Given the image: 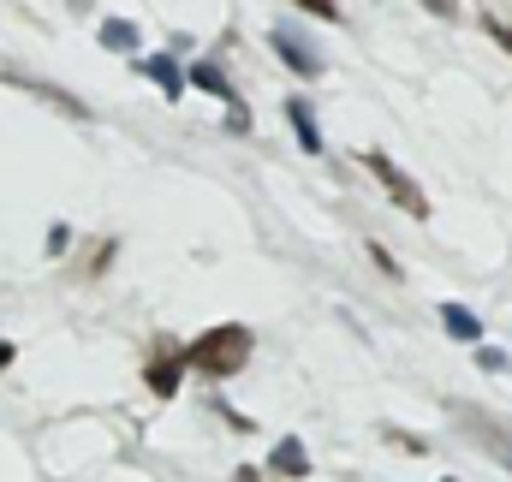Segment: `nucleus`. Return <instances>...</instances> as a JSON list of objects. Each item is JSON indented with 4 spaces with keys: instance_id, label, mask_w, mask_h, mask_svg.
Instances as JSON below:
<instances>
[{
    "instance_id": "nucleus-13",
    "label": "nucleus",
    "mask_w": 512,
    "mask_h": 482,
    "mask_svg": "<svg viewBox=\"0 0 512 482\" xmlns=\"http://www.w3.org/2000/svg\"><path fill=\"white\" fill-rule=\"evenodd\" d=\"M483 30L495 36V48H501V54H512V24H501V18L489 12V18H483Z\"/></svg>"
},
{
    "instance_id": "nucleus-18",
    "label": "nucleus",
    "mask_w": 512,
    "mask_h": 482,
    "mask_svg": "<svg viewBox=\"0 0 512 482\" xmlns=\"http://www.w3.org/2000/svg\"><path fill=\"white\" fill-rule=\"evenodd\" d=\"M447 482H453V477H447Z\"/></svg>"
},
{
    "instance_id": "nucleus-17",
    "label": "nucleus",
    "mask_w": 512,
    "mask_h": 482,
    "mask_svg": "<svg viewBox=\"0 0 512 482\" xmlns=\"http://www.w3.org/2000/svg\"><path fill=\"white\" fill-rule=\"evenodd\" d=\"M12 358H18V346H12V340H0V369H6Z\"/></svg>"
},
{
    "instance_id": "nucleus-3",
    "label": "nucleus",
    "mask_w": 512,
    "mask_h": 482,
    "mask_svg": "<svg viewBox=\"0 0 512 482\" xmlns=\"http://www.w3.org/2000/svg\"><path fill=\"white\" fill-rule=\"evenodd\" d=\"M185 84H191V90H203V96H215V102H227V125H233V131H245V125H251L245 96L233 90V78H227V66H221V60H197V66L185 72Z\"/></svg>"
},
{
    "instance_id": "nucleus-12",
    "label": "nucleus",
    "mask_w": 512,
    "mask_h": 482,
    "mask_svg": "<svg viewBox=\"0 0 512 482\" xmlns=\"http://www.w3.org/2000/svg\"><path fill=\"white\" fill-rule=\"evenodd\" d=\"M477 369H483V375H507L512 363H507V352H495V346H477Z\"/></svg>"
},
{
    "instance_id": "nucleus-8",
    "label": "nucleus",
    "mask_w": 512,
    "mask_h": 482,
    "mask_svg": "<svg viewBox=\"0 0 512 482\" xmlns=\"http://www.w3.org/2000/svg\"><path fill=\"white\" fill-rule=\"evenodd\" d=\"M143 72H149V84H155L167 102H179V96H185V72H179V60H173V54H143Z\"/></svg>"
},
{
    "instance_id": "nucleus-16",
    "label": "nucleus",
    "mask_w": 512,
    "mask_h": 482,
    "mask_svg": "<svg viewBox=\"0 0 512 482\" xmlns=\"http://www.w3.org/2000/svg\"><path fill=\"white\" fill-rule=\"evenodd\" d=\"M233 482H262V471H256V465H239V471H233Z\"/></svg>"
},
{
    "instance_id": "nucleus-9",
    "label": "nucleus",
    "mask_w": 512,
    "mask_h": 482,
    "mask_svg": "<svg viewBox=\"0 0 512 482\" xmlns=\"http://www.w3.org/2000/svg\"><path fill=\"white\" fill-rule=\"evenodd\" d=\"M441 328H447L453 340H465V346H477V340H483V316H477V310H465V304H441Z\"/></svg>"
},
{
    "instance_id": "nucleus-2",
    "label": "nucleus",
    "mask_w": 512,
    "mask_h": 482,
    "mask_svg": "<svg viewBox=\"0 0 512 482\" xmlns=\"http://www.w3.org/2000/svg\"><path fill=\"white\" fill-rule=\"evenodd\" d=\"M358 161L376 173V185L387 191V203H393V209H405L411 221H429V197H423V185H417L393 155H382V149H358Z\"/></svg>"
},
{
    "instance_id": "nucleus-6",
    "label": "nucleus",
    "mask_w": 512,
    "mask_h": 482,
    "mask_svg": "<svg viewBox=\"0 0 512 482\" xmlns=\"http://www.w3.org/2000/svg\"><path fill=\"white\" fill-rule=\"evenodd\" d=\"M268 477H286V482H310V453L298 435H280L274 453H268Z\"/></svg>"
},
{
    "instance_id": "nucleus-15",
    "label": "nucleus",
    "mask_w": 512,
    "mask_h": 482,
    "mask_svg": "<svg viewBox=\"0 0 512 482\" xmlns=\"http://www.w3.org/2000/svg\"><path fill=\"white\" fill-rule=\"evenodd\" d=\"M423 12H435V18H459V0H417Z\"/></svg>"
},
{
    "instance_id": "nucleus-4",
    "label": "nucleus",
    "mask_w": 512,
    "mask_h": 482,
    "mask_svg": "<svg viewBox=\"0 0 512 482\" xmlns=\"http://www.w3.org/2000/svg\"><path fill=\"white\" fill-rule=\"evenodd\" d=\"M179 381H185V358H179V346H155L149 352V363H143V387L155 393V399H173L179 393Z\"/></svg>"
},
{
    "instance_id": "nucleus-7",
    "label": "nucleus",
    "mask_w": 512,
    "mask_h": 482,
    "mask_svg": "<svg viewBox=\"0 0 512 482\" xmlns=\"http://www.w3.org/2000/svg\"><path fill=\"white\" fill-rule=\"evenodd\" d=\"M280 108H286V125H292V137H298V149H310V155H322V125H316V114H310V96H286Z\"/></svg>"
},
{
    "instance_id": "nucleus-10",
    "label": "nucleus",
    "mask_w": 512,
    "mask_h": 482,
    "mask_svg": "<svg viewBox=\"0 0 512 482\" xmlns=\"http://www.w3.org/2000/svg\"><path fill=\"white\" fill-rule=\"evenodd\" d=\"M137 42H143V30H137L131 18H108V24H102V48H114V54H137Z\"/></svg>"
},
{
    "instance_id": "nucleus-11",
    "label": "nucleus",
    "mask_w": 512,
    "mask_h": 482,
    "mask_svg": "<svg viewBox=\"0 0 512 482\" xmlns=\"http://www.w3.org/2000/svg\"><path fill=\"white\" fill-rule=\"evenodd\" d=\"M292 6H304V12H310V18H322V24H346L340 0H292Z\"/></svg>"
},
{
    "instance_id": "nucleus-1",
    "label": "nucleus",
    "mask_w": 512,
    "mask_h": 482,
    "mask_svg": "<svg viewBox=\"0 0 512 482\" xmlns=\"http://www.w3.org/2000/svg\"><path fill=\"white\" fill-rule=\"evenodd\" d=\"M256 352V334L245 322H221V328H203L191 346H179V358L185 369H197L203 381H233Z\"/></svg>"
},
{
    "instance_id": "nucleus-14",
    "label": "nucleus",
    "mask_w": 512,
    "mask_h": 482,
    "mask_svg": "<svg viewBox=\"0 0 512 482\" xmlns=\"http://www.w3.org/2000/svg\"><path fill=\"white\" fill-rule=\"evenodd\" d=\"M370 262H376L382 274H399V262H393V256H387V244H376V239H370Z\"/></svg>"
},
{
    "instance_id": "nucleus-5",
    "label": "nucleus",
    "mask_w": 512,
    "mask_h": 482,
    "mask_svg": "<svg viewBox=\"0 0 512 482\" xmlns=\"http://www.w3.org/2000/svg\"><path fill=\"white\" fill-rule=\"evenodd\" d=\"M274 48H280V60H286V72H292V78H310V84L322 78V54H316L298 30H286V24H280V30H274Z\"/></svg>"
}]
</instances>
